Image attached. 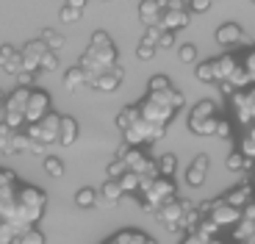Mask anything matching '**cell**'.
<instances>
[{"instance_id":"obj_12","label":"cell","mask_w":255,"mask_h":244,"mask_svg":"<svg viewBox=\"0 0 255 244\" xmlns=\"http://www.w3.org/2000/svg\"><path fill=\"white\" fill-rule=\"evenodd\" d=\"M45 53H47L45 42H42V39H31V42L19 50V56H22V72H39Z\"/></svg>"},{"instance_id":"obj_48","label":"cell","mask_w":255,"mask_h":244,"mask_svg":"<svg viewBox=\"0 0 255 244\" xmlns=\"http://www.w3.org/2000/svg\"><path fill=\"white\" fill-rule=\"evenodd\" d=\"M253 3H255V0H253Z\"/></svg>"},{"instance_id":"obj_26","label":"cell","mask_w":255,"mask_h":244,"mask_svg":"<svg viewBox=\"0 0 255 244\" xmlns=\"http://www.w3.org/2000/svg\"><path fill=\"white\" fill-rule=\"evenodd\" d=\"M42 164H45V172L50 175V178H61L64 175V161L58 158V155H45Z\"/></svg>"},{"instance_id":"obj_40","label":"cell","mask_w":255,"mask_h":244,"mask_svg":"<svg viewBox=\"0 0 255 244\" xmlns=\"http://www.w3.org/2000/svg\"><path fill=\"white\" fill-rule=\"evenodd\" d=\"M158 47H161V50H172V47H175V33H169V31H164V36H161V42H158Z\"/></svg>"},{"instance_id":"obj_20","label":"cell","mask_w":255,"mask_h":244,"mask_svg":"<svg viewBox=\"0 0 255 244\" xmlns=\"http://www.w3.org/2000/svg\"><path fill=\"white\" fill-rule=\"evenodd\" d=\"M122 186H120V180H106V183H103L100 186V203H106V206H117V203H120L122 200Z\"/></svg>"},{"instance_id":"obj_6","label":"cell","mask_w":255,"mask_h":244,"mask_svg":"<svg viewBox=\"0 0 255 244\" xmlns=\"http://www.w3.org/2000/svg\"><path fill=\"white\" fill-rule=\"evenodd\" d=\"M28 136H31L33 144L39 147H50V144H58V130H61V114H47L42 122L36 125H28Z\"/></svg>"},{"instance_id":"obj_23","label":"cell","mask_w":255,"mask_h":244,"mask_svg":"<svg viewBox=\"0 0 255 244\" xmlns=\"http://www.w3.org/2000/svg\"><path fill=\"white\" fill-rule=\"evenodd\" d=\"M83 84H89V78H86V72H83L78 64L72 67V70L64 72V89L67 92H75L78 86H83Z\"/></svg>"},{"instance_id":"obj_44","label":"cell","mask_w":255,"mask_h":244,"mask_svg":"<svg viewBox=\"0 0 255 244\" xmlns=\"http://www.w3.org/2000/svg\"><path fill=\"white\" fill-rule=\"evenodd\" d=\"M3 103H6V95H3V92H0V111H3Z\"/></svg>"},{"instance_id":"obj_25","label":"cell","mask_w":255,"mask_h":244,"mask_svg":"<svg viewBox=\"0 0 255 244\" xmlns=\"http://www.w3.org/2000/svg\"><path fill=\"white\" fill-rule=\"evenodd\" d=\"M39 39H42V42L47 45V50H53V53H58L64 47V36L58 31H53V28H42V36Z\"/></svg>"},{"instance_id":"obj_24","label":"cell","mask_w":255,"mask_h":244,"mask_svg":"<svg viewBox=\"0 0 255 244\" xmlns=\"http://www.w3.org/2000/svg\"><path fill=\"white\" fill-rule=\"evenodd\" d=\"M97 200H100V194L95 192V189H78V194H75V206L78 208H95L97 206Z\"/></svg>"},{"instance_id":"obj_41","label":"cell","mask_w":255,"mask_h":244,"mask_svg":"<svg viewBox=\"0 0 255 244\" xmlns=\"http://www.w3.org/2000/svg\"><path fill=\"white\" fill-rule=\"evenodd\" d=\"M244 70H247V75L253 78V84H255V50H250V56H247V61H244Z\"/></svg>"},{"instance_id":"obj_32","label":"cell","mask_w":255,"mask_h":244,"mask_svg":"<svg viewBox=\"0 0 255 244\" xmlns=\"http://www.w3.org/2000/svg\"><path fill=\"white\" fill-rule=\"evenodd\" d=\"M147 89L150 92H166V89H172V84H169L166 75H153L150 81H147Z\"/></svg>"},{"instance_id":"obj_47","label":"cell","mask_w":255,"mask_h":244,"mask_svg":"<svg viewBox=\"0 0 255 244\" xmlns=\"http://www.w3.org/2000/svg\"><path fill=\"white\" fill-rule=\"evenodd\" d=\"M0 47H3V45H0Z\"/></svg>"},{"instance_id":"obj_38","label":"cell","mask_w":255,"mask_h":244,"mask_svg":"<svg viewBox=\"0 0 255 244\" xmlns=\"http://www.w3.org/2000/svg\"><path fill=\"white\" fill-rule=\"evenodd\" d=\"M244 164H247V155H242L236 150V153H230V158H228V167L230 169H239V167H244Z\"/></svg>"},{"instance_id":"obj_36","label":"cell","mask_w":255,"mask_h":244,"mask_svg":"<svg viewBox=\"0 0 255 244\" xmlns=\"http://www.w3.org/2000/svg\"><path fill=\"white\" fill-rule=\"evenodd\" d=\"M58 17H61L64 22H78V17H81V11H78V8H72V6H67V3H64V6H61V11H58Z\"/></svg>"},{"instance_id":"obj_13","label":"cell","mask_w":255,"mask_h":244,"mask_svg":"<svg viewBox=\"0 0 255 244\" xmlns=\"http://www.w3.org/2000/svg\"><path fill=\"white\" fill-rule=\"evenodd\" d=\"M166 14V0H141L139 17L147 28H161V19Z\"/></svg>"},{"instance_id":"obj_22","label":"cell","mask_w":255,"mask_h":244,"mask_svg":"<svg viewBox=\"0 0 255 244\" xmlns=\"http://www.w3.org/2000/svg\"><path fill=\"white\" fill-rule=\"evenodd\" d=\"M111 242L114 244H155L153 239L147 236V233H141V231H120Z\"/></svg>"},{"instance_id":"obj_31","label":"cell","mask_w":255,"mask_h":244,"mask_svg":"<svg viewBox=\"0 0 255 244\" xmlns=\"http://www.w3.org/2000/svg\"><path fill=\"white\" fill-rule=\"evenodd\" d=\"M194 75H197V81H203V84H217V81H214V67H211V61H203V64H197Z\"/></svg>"},{"instance_id":"obj_10","label":"cell","mask_w":255,"mask_h":244,"mask_svg":"<svg viewBox=\"0 0 255 244\" xmlns=\"http://www.w3.org/2000/svg\"><path fill=\"white\" fill-rule=\"evenodd\" d=\"M189 8H186L183 0H166V14L164 19H161V28L169 33H178L183 31L186 25H189Z\"/></svg>"},{"instance_id":"obj_34","label":"cell","mask_w":255,"mask_h":244,"mask_svg":"<svg viewBox=\"0 0 255 244\" xmlns=\"http://www.w3.org/2000/svg\"><path fill=\"white\" fill-rule=\"evenodd\" d=\"M161 36H164V28H147L144 31V45H153V47H158V42H161Z\"/></svg>"},{"instance_id":"obj_42","label":"cell","mask_w":255,"mask_h":244,"mask_svg":"<svg viewBox=\"0 0 255 244\" xmlns=\"http://www.w3.org/2000/svg\"><path fill=\"white\" fill-rule=\"evenodd\" d=\"M33 78H36V72H19V75H17V81H19L22 86H25V89H31Z\"/></svg>"},{"instance_id":"obj_27","label":"cell","mask_w":255,"mask_h":244,"mask_svg":"<svg viewBox=\"0 0 255 244\" xmlns=\"http://www.w3.org/2000/svg\"><path fill=\"white\" fill-rule=\"evenodd\" d=\"M17 244H45V233L39 228H28L17 236Z\"/></svg>"},{"instance_id":"obj_35","label":"cell","mask_w":255,"mask_h":244,"mask_svg":"<svg viewBox=\"0 0 255 244\" xmlns=\"http://www.w3.org/2000/svg\"><path fill=\"white\" fill-rule=\"evenodd\" d=\"M178 58H180V61H186V64H189V61H197V47H194V45H180Z\"/></svg>"},{"instance_id":"obj_1","label":"cell","mask_w":255,"mask_h":244,"mask_svg":"<svg viewBox=\"0 0 255 244\" xmlns=\"http://www.w3.org/2000/svg\"><path fill=\"white\" fill-rule=\"evenodd\" d=\"M45 206H47V194L42 192V189L31 186V183H22L17 197H14V211L6 222L17 233L28 231V228H36V222L42 219V214H45Z\"/></svg>"},{"instance_id":"obj_5","label":"cell","mask_w":255,"mask_h":244,"mask_svg":"<svg viewBox=\"0 0 255 244\" xmlns=\"http://www.w3.org/2000/svg\"><path fill=\"white\" fill-rule=\"evenodd\" d=\"M164 125H153V122H147L144 117L139 114V120L130 125V128H125L122 133H125V141L128 147H141V144H153V141H158L161 136H164Z\"/></svg>"},{"instance_id":"obj_28","label":"cell","mask_w":255,"mask_h":244,"mask_svg":"<svg viewBox=\"0 0 255 244\" xmlns=\"http://www.w3.org/2000/svg\"><path fill=\"white\" fill-rule=\"evenodd\" d=\"M11 139H14V128L0 122V153L3 155H11Z\"/></svg>"},{"instance_id":"obj_21","label":"cell","mask_w":255,"mask_h":244,"mask_svg":"<svg viewBox=\"0 0 255 244\" xmlns=\"http://www.w3.org/2000/svg\"><path fill=\"white\" fill-rule=\"evenodd\" d=\"M225 200H228L233 208H239V211H242L244 206H250V203H253V186H250V183H244V186H236Z\"/></svg>"},{"instance_id":"obj_19","label":"cell","mask_w":255,"mask_h":244,"mask_svg":"<svg viewBox=\"0 0 255 244\" xmlns=\"http://www.w3.org/2000/svg\"><path fill=\"white\" fill-rule=\"evenodd\" d=\"M81 136V128H78V122L72 117H61V130H58V144L61 147H72Z\"/></svg>"},{"instance_id":"obj_45","label":"cell","mask_w":255,"mask_h":244,"mask_svg":"<svg viewBox=\"0 0 255 244\" xmlns=\"http://www.w3.org/2000/svg\"><path fill=\"white\" fill-rule=\"evenodd\" d=\"M106 244H114V242H106Z\"/></svg>"},{"instance_id":"obj_16","label":"cell","mask_w":255,"mask_h":244,"mask_svg":"<svg viewBox=\"0 0 255 244\" xmlns=\"http://www.w3.org/2000/svg\"><path fill=\"white\" fill-rule=\"evenodd\" d=\"M122 78H125V70H122L120 64H114L109 72H103L92 86H95L97 92H117V89H120V84H122Z\"/></svg>"},{"instance_id":"obj_7","label":"cell","mask_w":255,"mask_h":244,"mask_svg":"<svg viewBox=\"0 0 255 244\" xmlns=\"http://www.w3.org/2000/svg\"><path fill=\"white\" fill-rule=\"evenodd\" d=\"M141 194H144V208H150V211H158V208H164L169 200H175V183L169 178H155L153 183H147V186H141Z\"/></svg>"},{"instance_id":"obj_30","label":"cell","mask_w":255,"mask_h":244,"mask_svg":"<svg viewBox=\"0 0 255 244\" xmlns=\"http://www.w3.org/2000/svg\"><path fill=\"white\" fill-rule=\"evenodd\" d=\"M120 186H122V192H141V180L133 172H125L120 178Z\"/></svg>"},{"instance_id":"obj_33","label":"cell","mask_w":255,"mask_h":244,"mask_svg":"<svg viewBox=\"0 0 255 244\" xmlns=\"http://www.w3.org/2000/svg\"><path fill=\"white\" fill-rule=\"evenodd\" d=\"M53 70H58V53L47 50L45 58H42V67H39V72H53Z\"/></svg>"},{"instance_id":"obj_14","label":"cell","mask_w":255,"mask_h":244,"mask_svg":"<svg viewBox=\"0 0 255 244\" xmlns=\"http://www.w3.org/2000/svg\"><path fill=\"white\" fill-rule=\"evenodd\" d=\"M0 70L8 72V75H14V78L22 72V56H19L17 47H11V45L0 47Z\"/></svg>"},{"instance_id":"obj_18","label":"cell","mask_w":255,"mask_h":244,"mask_svg":"<svg viewBox=\"0 0 255 244\" xmlns=\"http://www.w3.org/2000/svg\"><path fill=\"white\" fill-rule=\"evenodd\" d=\"M205 172H208V158H205V155H197V158L189 164V169H186V183H189L191 189H200L205 183Z\"/></svg>"},{"instance_id":"obj_11","label":"cell","mask_w":255,"mask_h":244,"mask_svg":"<svg viewBox=\"0 0 255 244\" xmlns=\"http://www.w3.org/2000/svg\"><path fill=\"white\" fill-rule=\"evenodd\" d=\"M50 114V95L42 89H31V97H28V109H25V128L28 125H36L45 117Z\"/></svg>"},{"instance_id":"obj_17","label":"cell","mask_w":255,"mask_h":244,"mask_svg":"<svg viewBox=\"0 0 255 244\" xmlns=\"http://www.w3.org/2000/svg\"><path fill=\"white\" fill-rule=\"evenodd\" d=\"M214 36H217V42H219V45H225V47H233V45L247 42V39H244V31L236 25V22H225V25H219Z\"/></svg>"},{"instance_id":"obj_15","label":"cell","mask_w":255,"mask_h":244,"mask_svg":"<svg viewBox=\"0 0 255 244\" xmlns=\"http://www.w3.org/2000/svg\"><path fill=\"white\" fill-rule=\"evenodd\" d=\"M211 67H214V81L225 84V81H230V75L236 72L239 61H236V56H230V53H225V56L214 58V61H211Z\"/></svg>"},{"instance_id":"obj_3","label":"cell","mask_w":255,"mask_h":244,"mask_svg":"<svg viewBox=\"0 0 255 244\" xmlns=\"http://www.w3.org/2000/svg\"><path fill=\"white\" fill-rule=\"evenodd\" d=\"M28 97H31V89L25 86H17L11 95L6 97L3 103V111H0V122L8 125L14 130H22L25 128V109H28Z\"/></svg>"},{"instance_id":"obj_8","label":"cell","mask_w":255,"mask_h":244,"mask_svg":"<svg viewBox=\"0 0 255 244\" xmlns=\"http://www.w3.org/2000/svg\"><path fill=\"white\" fill-rule=\"evenodd\" d=\"M186 208H189V203L186 200H169L164 208H158V222L166 228V231H180V228H186Z\"/></svg>"},{"instance_id":"obj_9","label":"cell","mask_w":255,"mask_h":244,"mask_svg":"<svg viewBox=\"0 0 255 244\" xmlns=\"http://www.w3.org/2000/svg\"><path fill=\"white\" fill-rule=\"evenodd\" d=\"M205 217H208L217 228H233V225L242 222V211L233 208L225 197L222 200H214V203L208 206V214H205Z\"/></svg>"},{"instance_id":"obj_43","label":"cell","mask_w":255,"mask_h":244,"mask_svg":"<svg viewBox=\"0 0 255 244\" xmlns=\"http://www.w3.org/2000/svg\"><path fill=\"white\" fill-rule=\"evenodd\" d=\"M217 136H222V139H228V136H230V122L228 120H219L217 122Z\"/></svg>"},{"instance_id":"obj_29","label":"cell","mask_w":255,"mask_h":244,"mask_svg":"<svg viewBox=\"0 0 255 244\" xmlns=\"http://www.w3.org/2000/svg\"><path fill=\"white\" fill-rule=\"evenodd\" d=\"M175 167H178V158H175L172 153H166V155L158 158V172L164 175V178H169V175L175 172Z\"/></svg>"},{"instance_id":"obj_46","label":"cell","mask_w":255,"mask_h":244,"mask_svg":"<svg viewBox=\"0 0 255 244\" xmlns=\"http://www.w3.org/2000/svg\"><path fill=\"white\" fill-rule=\"evenodd\" d=\"M253 180H255V175H253Z\"/></svg>"},{"instance_id":"obj_2","label":"cell","mask_w":255,"mask_h":244,"mask_svg":"<svg viewBox=\"0 0 255 244\" xmlns=\"http://www.w3.org/2000/svg\"><path fill=\"white\" fill-rule=\"evenodd\" d=\"M114 64H117V47H114V42H111V36L106 31H95L92 45L86 47V53H83L81 61H78V67H81V70L86 72V78H89V86L95 84L103 72H109Z\"/></svg>"},{"instance_id":"obj_4","label":"cell","mask_w":255,"mask_h":244,"mask_svg":"<svg viewBox=\"0 0 255 244\" xmlns=\"http://www.w3.org/2000/svg\"><path fill=\"white\" fill-rule=\"evenodd\" d=\"M217 106L211 100H200L189 114V130L191 133H200V136H217Z\"/></svg>"},{"instance_id":"obj_37","label":"cell","mask_w":255,"mask_h":244,"mask_svg":"<svg viewBox=\"0 0 255 244\" xmlns=\"http://www.w3.org/2000/svg\"><path fill=\"white\" fill-rule=\"evenodd\" d=\"M211 6H214V0H189V8L197 14H205Z\"/></svg>"},{"instance_id":"obj_39","label":"cell","mask_w":255,"mask_h":244,"mask_svg":"<svg viewBox=\"0 0 255 244\" xmlns=\"http://www.w3.org/2000/svg\"><path fill=\"white\" fill-rule=\"evenodd\" d=\"M155 50H158V47H153V45H144V42H141V45L136 47V56H139L141 61H144V58H153V56H155Z\"/></svg>"}]
</instances>
